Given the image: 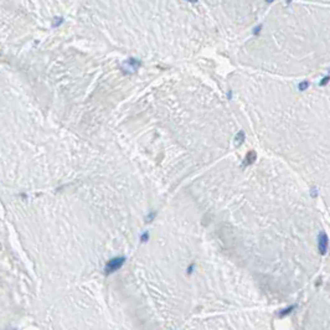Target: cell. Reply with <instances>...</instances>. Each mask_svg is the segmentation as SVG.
<instances>
[{
    "label": "cell",
    "mask_w": 330,
    "mask_h": 330,
    "mask_svg": "<svg viewBox=\"0 0 330 330\" xmlns=\"http://www.w3.org/2000/svg\"><path fill=\"white\" fill-rule=\"evenodd\" d=\"M319 242H318V247H319V251H320V253L322 254H325L327 253V249H328V244H329V242H328V236H327V233L325 232H320V235H319Z\"/></svg>",
    "instance_id": "7a4b0ae2"
},
{
    "label": "cell",
    "mask_w": 330,
    "mask_h": 330,
    "mask_svg": "<svg viewBox=\"0 0 330 330\" xmlns=\"http://www.w3.org/2000/svg\"><path fill=\"white\" fill-rule=\"evenodd\" d=\"M154 217H155V212L149 214V215L146 216V221H145V222H151V221L154 220Z\"/></svg>",
    "instance_id": "277c9868"
},
{
    "label": "cell",
    "mask_w": 330,
    "mask_h": 330,
    "mask_svg": "<svg viewBox=\"0 0 330 330\" xmlns=\"http://www.w3.org/2000/svg\"><path fill=\"white\" fill-rule=\"evenodd\" d=\"M148 238H149V233H148V232H144V233L142 235V237H140V241H142V242H146Z\"/></svg>",
    "instance_id": "3957f363"
},
{
    "label": "cell",
    "mask_w": 330,
    "mask_h": 330,
    "mask_svg": "<svg viewBox=\"0 0 330 330\" xmlns=\"http://www.w3.org/2000/svg\"><path fill=\"white\" fill-rule=\"evenodd\" d=\"M292 309H293V307H290V308H288V309H286V310H284L283 313H281L279 315H281V317H284L286 314H288V313H290V312H292Z\"/></svg>",
    "instance_id": "5b68a950"
},
{
    "label": "cell",
    "mask_w": 330,
    "mask_h": 330,
    "mask_svg": "<svg viewBox=\"0 0 330 330\" xmlns=\"http://www.w3.org/2000/svg\"><path fill=\"white\" fill-rule=\"evenodd\" d=\"M124 262H125V257H114V258H112L106 263L105 273L106 274H112V273L117 272L118 269H120L123 267Z\"/></svg>",
    "instance_id": "6da1fadb"
}]
</instances>
